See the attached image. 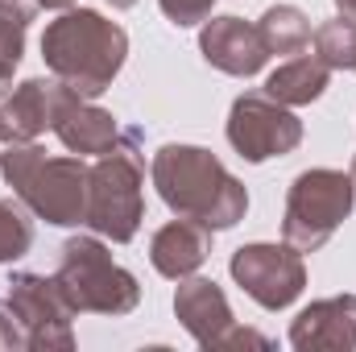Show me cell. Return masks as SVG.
<instances>
[{"label":"cell","mask_w":356,"mask_h":352,"mask_svg":"<svg viewBox=\"0 0 356 352\" xmlns=\"http://www.w3.org/2000/svg\"><path fill=\"white\" fill-rule=\"evenodd\" d=\"M175 315L199 349H220V340L236 323L232 319V307H228V294L211 278H195V273L191 278H178Z\"/></svg>","instance_id":"4fadbf2b"},{"label":"cell","mask_w":356,"mask_h":352,"mask_svg":"<svg viewBox=\"0 0 356 352\" xmlns=\"http://www.w3.org/2000/svg\"><path fill=\"white\" fill-rule=\"evenodd\" d=\"M207 257H211V228H203L195 220H182V216L170 220V224H162L154 232V241H149V262L170 282L191 278Z\"/></svg>","instance_id":"9a60e30c"},{"label":"cell","mask_w":356,"mask_h":352,"mask_svg":"<svg viewBox=\"0 0 356 352\" xmlns=\"http://www.w3.org/2000/svg\"><path fill=\"white\" fill-rule=\"evenodd\" d=\"M54 83L58 79H25L0 99V145L38 141L54 120Z\"/></svg>","instance_id":"5bb4252c"},{"label":"cell","mask_w":356,"mask_h":352,"mask_svg":"<svg viewBox=\"0 0 356 352\" xmlns=\"http://www.w3.org/2000/svg\"><path fill=\"white\" fill-rule=\"evenodd\" d=\"M29 249H33V224H29V216L13 199H0V265L21 262Z\"/></svg>","instance_id":"ffe728a7"},{"label":"cell","mask_w":356,"mask_h":352,"mask_svg":"<svg viewBox=\"0 0 356 352\" xmlns=\"http://www.w3.org/2000/svg\"><path fill=\"white\" fill-rule=\"evenodd\" d=\"M46 71L79 95H104L129 58V33L95 8H63L42 33Z\"/></svg>","instance_id":"7a4b0ae2"},{"label":"cell","mask_w":356,"mask_h":352,"mask_svg":"<svg viewBox=\"0 0 356 352\" xmlns=\"http://www.w3.org/2000/svg\"><path fill=\"white\" fill-rule=\"evenodd\" d=\"M54 282L75 315H129L141 303V282L112 262L104 237H71L58 249Z\"/></svg>","instance_id":"5b68a950"},{"label":"cell","mask_w":356,"mask_h":352,"mask_svg":"<svg viewBox=\"0 0 356 352\" xmlns=\"http://www.w3.org/2000/svg\"><path fill=\"white\" fill-rule=\"evenodd\" d=\"M4 303L13 307L21 332H25V349L29 352H71L75 349V307L63 298L54 273H33L21 269L8 278V294Z\"/></svg>","instance_id":"52a82bcc"},{"label":"cell","mask_w":356,"mask_h":352,"mask_svg":"<svg viewBox=\"0 0 356 352\" xmlns=\"http://www.w3.org/2000/svg\"><path fill=\"white\" fill-rule=\"evenodd\" d=\"M29 21H33V8L13 0V4H0V99L13 91V75L25 58V33H29Z\"/></svg>","instance_id":"ac0fdd59"},{"label":"cell","mask_w":356,"mask_h":352,"mask_svg":"<svg viewBox=\"0 0 356 352\" xmlns=\"http://www.w3.org/2000/svg\"><path fill=\"white\" fill-rule=\"evenodd\" d=\"M311 38H315V54H319L332 71H353L356 75V21L353 17L323 21Z\"/></svg>","instance_id":"d6986e66"},{"label":"cell","mask_w":356,"mask_h":352,"mask_svg":"<svg viewBox=\"0 0 356 352\" xmlns=\"http://www.w3.org/2000/svg\"><path fill=\"white\" fill-rule=\"evenodd\" d=\"M249 344H253V349H273V340H269V336L253 332V328H236V323H232V328H228V336L220 340V349H249Z\"/></svg>","instance_id":"603a6c76"},{"label":"cell","mask_w":356,"mask_h":352,"mask_svg":"<svg viewBox=\"0 0 356 352\" xmlns=\"http://www.w3.org/2000/svg\"><path fill=\"white\" fill-rule=\"evenodd\" d=\"M298 352H356V294H332L298 311L290 323Z\"/></svg>","instance_id":"7c38bea8"},{"label":"cell","mask_w":356,"mask_h":352,"mask_svg":"<svg viewBox=\"0 0 356 352\" xmlns=\"http://www.w3.org/2000/svg\"><path fill=\"white\" fill-rule=\"evenodd\" d=\"M327 83H332V67L319 54H298L266 79V95L286 108H302V104H315L327 91Z\"/></svg>","instance_id":"2e32d148"},{"label":"cell","mask_w":356,"mask_h":352,"mask_svg":"<svg viewBox=\"0 0 356 352\" xmlns=\"http://www.w3.org/2000/svg\"><path fill=\"white\" fill-rule=\"evenodd\" d=\"M336 8H340V17H353L356 21V0H336Z\"/></svg>","instance_id":"cb8c5ba5"},{"label":"cell","mask_w":356,"mask_h":352,"mask_svg":"<svg viewBox=\"0 0 356 352\" xmlns=\"http://www.w3.org/2000/svg\"><path fill=\"white\" fill-rule=\"evenodd\" d=\"M13 349H25V332L13 315L8 303H0V352H13Z\"/></svg>","instance_id":"7402d4cb"},{"label":"cell","mask_w":356,"mask_h":352,"mask_svg":"<svg viewBox=\"0 0 356 352\" xmlns=\"http://www.w3.org/2000/svg\"><path fill=\"white\" fill-rule=\"evenodd\" d=\"M141 129H124L120 145L112 154H99L88 166V207L83 224L95 237L112 245H129L145 220V154H141Z\"/></svg>","instance_id":"277c9868"},{"label":"cell","mask_w":356,"mask_h":352,"mask_svg":"<svg viewBox=\"0 0 356 352\" xmlns=\"http://www.w3.org/2000/svg\"><path fill=\"white\" fill-rule=\"evenodd\" d=\"M50 129L79 158L112 154L120 145V137H124V125L108 108L91 104L88 95H79V91L67 88V83H54V120H50Z\"/></svg>","instance_id":"30bf717a"},{"label":"cell","mask_w":356,"mask_h":352,"mask_svg":"<svg viewBox=\"0 0 356 352\" xmlns=\"http://www.w3.org/2000/svg\"><path fill=\"white\" fill-rule=\"evenodd\" d=\"M199 54L232 79H249L269 63L257 25L245 17H207L199 29Z\"/></svg>","instance_id":"8fae6325"},{"label":"cell","mask_w":356,"mask_h":352,"mask_svg":"<svg viewBox=\"0 0 356 352\" xmlns=\"http://www.w3.org/2000/svg\"><path fill=\"white\" fill-rule=\"evenodd\" d=\"M0 4H13V0H0Z\"/></svg>","instance_id":"83f0119b"},{"label":"cell","mask_w":356,"mask_h":352,"mask_svg":"<svg viewBox=\"0 0 356 352\" xmlns=\"http://www.w3.org/2000/svg\"><path fill=\"white\" fill-rule=\"evenodd\" d=\"M108 4H112V8H133L137 0H108Z\"/></svg>","instance_id":"484cf974"},{"label":"cell","mask_w":356,"mask_h":352,"mask_svg":"<svg viewBox=\"0 0 356 352\" xmlns=\"http://www.w3.org/2000/svg\"><path fill=\"white\" fill-rule=\"evenodd\" d=\"M348 175H353V186H356V158H353V170H348Z\"/></svg>","instance_id":"4316f807"},{"label":"cell","mask_w":356,"mask_h":352,"mask_svg":"<svg viewBox=\"0 0 356 352\" xmlns=\"http://www.w3.org/2000/svg\"><path fill=\"white\" fill-rule=\"evenodd\" d=\"M266 54H302L311 46V17L298 4H269L257 21Z\"/></svg>","instance_id":"e0dca14e"},{"label":"cell","mask_w":356,"mask_h":352,"mask_svg":"<svg viewBox=\"0 0 356 352\" xmlns=\"http://www.w3.org/2000/svg\"><path fill=\"white\" fill-rule=\"evenodd\" d=\"M224 133H228V145L253 166L269 158H286L302 145V120L294 116V108L269 99L266 91L236 95Z\"/></svg>","instance_id":"ba28073f"},{"label":"cell","mask_w":356,"mask_h":352,"mask_svg":"<svg viewBox=\"0 0 356 352\" xmlns=\"http://www.w3.org/2000/svg\"><path fill=\"white\" fill-rule=\"evenodd\" d=\"M353 203H356L353 175L332 170V166L302 170L286 191V211H282L286 245H294L298 253L323 249L336 237V228L353 216Z\"/></svg>","instance_id":"8992f818"},{"label":"cell","mask_w":356,"mask_h":352,"mask_svg":"<svg viewBox=\"0 0 356 352\" xmlns=\"http://www.w3.org/2000/svg\"><path fill=\"white\" fill-rule=\"evenodd\" d=\"M33 4H38V8H71L75 0H33Z\"/></svg>","instance_id":"d4e9b609"},{"label":"cell","mask_w":356,"mask_h":352,"mask_svg":"<svg viewBox=\"0 0 356 352\" xmlns=\"http://www.w3.org/2000/svg\"><path fill=\"white\" fill-rule=\"evenodd\" d=\"M228 273L232 282L266 311H286L302 290H307V265H302V253L294 245H245L232 253L228 262Z\"/></svg>","instance_id":"9c48e42d"},{"label":"cell","mask_w":356,"mask_h":352,"mask_svg":"<svg viewBox=\"0 0 356 352\" xmlns=\"http://www.w3.org/2000/svg\"><path fill=\"white\" fill-rule=\"evenodd\" d=\"M149 178L162 203L211 232L236 228L249 211V191L211 150L203 145H162L149 162Z\"/></svg>","instance_id":"6da1fadb"},{"label":"cell","mask_w":356,"mask_h":352,"mask_svg":"<svg viewBox=\"0 0 356 352\" xmlns=\"http://www.w3.org/2000/svg\"><path fill=\"white\" fill-rule=\"evenodd\" d=\"M0 175L13 186V195L38 220L54 224V228L83 224V207H88V162L79 154L46 158V150L38 141H17V145H4Z\"/></svg>","instance_id":"3957f363"},{"label":"cell","mask_w":356,"mask_h":352,"mask_svg":"<svg viewBox=\"0 0 356 352\" xmlns=\"http://www.w3.org/2000/svg\"><path fill=\"white\" fill-rule=\"evenodd\" d=\"M166 21L178 29H191V25H203L211 13H216V0H158Z\"/></svg>","instance_id":"44dd1931"}]
</instances>
